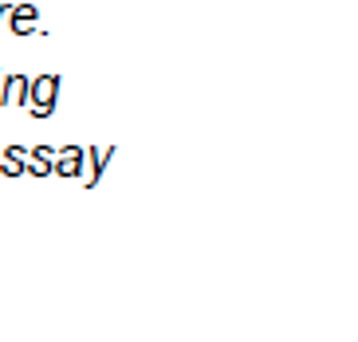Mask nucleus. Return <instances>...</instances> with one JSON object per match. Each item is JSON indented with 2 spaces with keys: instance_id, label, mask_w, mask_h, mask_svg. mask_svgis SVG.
<instances>
[{
  "instance_id": "nucleus-1",
  "label": "nucleus",
  "mask_w": 358,
  "mask_h": 342,
  "mask_svg": "<svg viewBox=\"0 0 358 342\" xmlns=\"http://www.w3.org/2000/svg\"><path fill=\"white\" fill-rule=\"evenodd\" d=\"M55 103H59V79L55 75H40V79H32L28 83V111L36 114V118H52Z\"/></svg>"
},
{
  "instance_id": "nucleus-2",
  "label": "nucleus",
  "mask_w": 358,
  "mask_h": 342,
  "mask_svg": "<svg viewBox=\"0 0 358 342\" xmlns=\"http://www.w3.org/2000/svg\"><path fill=\"white\" fill-rule=\"evenodd\" d=\"M36 20H40V8L36 4H12L8 16H4V28L12 31V36H36Z\"/></svg>"
},
{
  "instance_id": "nucleus-3",
  "label": "nucleus",
  "mask_w": 358,
  "mask_h": 342,
  "mask_svg": "<svg viewBox=\"0 0 358 342\" xmlns=\"http://www.w3.org/2000/svg\"><path fill=\"white\" fill-rule=\"evenodd\" d=\"M52 173L55 177H83V150H79V145H64V150H55Z\"/></svg>"
},
{
  "instance_id": "nucleus-4",
  "label": "nucleus",
  "mask_w": 358,
  "mask_h": 342,
  "mask_svg": "<svg viewBox=\"0 0 358 342\" xmlns=\"http://www.w3.org/2000/svg\"><path fill=\"white\" fill-rule=\"evenodd\" d=\"M87 157H91V177H87V185H99L106 166H110V157H115V145H95V150H87Z\"/></svg>"
},
{
  "instance_id": "nucleus-5",
  "label": "nucleus",
  "mask_w": 358,
  "mask_h": 342,
  "mask_svg": "<svg viewBox=\"0 0 358 342\" xmlns=\"http://www.w3.org/2000/svg\"><path fill=\"white\" fill-rule=\"evenodd\" d=\"M28 83H32V79H24V75H8V83H4V106L28 103Z\"/></svg>"
},
{
  "instance_id": "nucleus-6",
  "label": "nucleus",
  "mask_w": 358,
  "mask_h": 342,
  "mask_svg": "<svg viewBox=\"0 0 358 342\" xmlns=\"http://www.w3.org/2000/svg\"><path fill=\"white\" fill-rule=\"evenodd\" d=\"M4 83H8V75L0 71V106H4Z\"/></svg>"
},
{
  "instance_id": "nucleus-7",
  "label": "nucleus",
  "mask_w": 358,
  "mask_h": 342,
  "mask_svg": "<svg viewBox=\"0 0 358 342\" xmlns=\"http://www.w3.org/2000/svg\"><path fill=\"white\" fill-rule=\"evenodd\" d=\"M8 8L12 4H0V31H4V16H8Z\"/></svg>"
}]
</instances>
